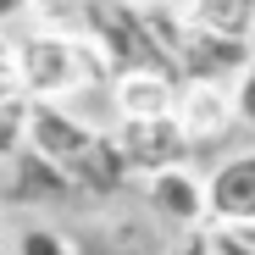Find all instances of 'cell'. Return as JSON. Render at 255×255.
I'll use <instances>...</instances> for the list:
<instances>
[{"label":"cell","mask_w":255,"mask_h":255,"mask_svg":"<svg viewBox=\"0 0 255 255\" xmlns=\"http://www.w3.org/2000/svg\"><path fill=\"white\" fill-rule=\"evenodd\" d=\"M17 72H22V89L28 100H72L83 89H106V61L95 56V45L83 33H50V28H33L22 45H11Z\"/></svg>","instance_id":"1"},{"label":"cell","mask_w":255,"mask_h":255,"mask_svg":"<svg viewBox=\"0 0 255 255\" xmlns=\"http://www.w3.org/2000/svg\"><path fill=\"white\" fill-rule=\"evenodd\" d=\"M78 33L95 45V56L106 61V72H133V67L178 72L172 61L150 45V33H144V22H139V6H133V0H83Z\"/></svg>","instance_id":"2"},{"label":"cell","mask_w":255,"mask_h":255,"mask_svg":"<svg viewBox=\"0 0 255 255\" xmlns=\"http://www.w3.org/2000/svg\"><path fill=\"white\" fill-rule=\"evenodd\" d=\"M100 133L95 122H83L67 100H28L22 106V144L39 150V155H50L61 166H72L83 150H89V139Z\"/></svg>","instance_id":"3"},{"label":"cell","mask_w":255,"mask_h":255,"mask_svg":"<svg viewBox=\"0 0 255 255\" xmlns=\"http://www.w3.org/2000/svg\"><path fill=\"white\" fill-rule=\"evenodd\" d=\"M250 56H255V39H233V33L189 22L183 50H178V78L183 83H233L250 67Z\"/></svg>","instance_id":"4"},{"label":"cell","mask_w":255,"mask_h":255,"mask_svg":"<svg viewBox=\"0 0 255 255\" xmlns=\"http://www.w3.org/2000/svg\"><path fill=\"white\" fill-rule=\"evenodd\" d=\"M111 144L122 150L128 172H161V166H172V161H189V139L172 122V111L166 117H117Z\"/></svg>","instance_id":"5"},{"label":"cell","mask_w":255,"mask_h":255,"mask_svg":"<svg viewBox=\"0 0 255 255\" xmlns=\"http://www.w3.org/2000/svg\"><path fill=\"white\" fill-rule=\"evenodd\" d=\"M172 122L183 128L189 150H205V144H222L233 133V83H178V100H172Z\"/></svg>","instance_id":"6"},{"label":"cell","mask_w":255,"mask_h":255,"mask_svg":"<svg viewBox=\"0 0 255 255\" xmlns=\"http://www.w3.org/2000/svg\"><path fill=\"white\" fill-rule=\"evenodd\" d=\"M205 222H255V150H233L205 172Z\"/></svg>","instance_id":"7"},{"label":"cell","mask_w":255,"mask_h":255,"mask_svg":"<svg viewBox=\"0 0 255 255\" xmlns=\"http://www.w3.org/2000/svg\"><path fill=\"white\" fill-rule=\"evenodd\" d=\"M144 194H150V211L172 228H200L205 222V172H194L189 161L144 172Z\"/></svg>","instance_id":"8"},{"label":"cell","mask_w":255,"mask_h":255,"mask_svg":"<svg viewBox=\"0 0 255 255\" xmlns=\"http://www.w3.org/2000/svg\"><path fill=\"white\" fill-rule=\"evenodd\" d=\"M178 72H155V67H133V72H111V106L117 117H166L178 100Z\"/></svg>","instance_id":"9"},{"label":"cell","mask_w":255,"mask_h":255,"mask_svg":"<svg viewBox=\"0 0 255 255\" xmlns=\"http://www.w3.org/2000/svg\"><path fill=\"white\" fill-rule=\"evenodd\" d=\"M11 194L22 205H56V200L72 194V178H67L61 161H50V155H39V150L22 144L17 161H11Z\"/></svg>","instance_id":"10"},{"label":"cell","mask_w":255,"mask_h":255,"mask_svg":"<svg viewBox=\"0 0 255 255\" xmlns=\"http://www.w3.org/2000/svg\"><path fill=\"white\" fill-rule=\"evenodd\" d=\"M67 178H72V189L117 194V189H122V178H128V161H122V150L111 144V133H95V139H89V150H83V155L67 166Z\"/></svg>","instance_id":"11"},{"label":"cell","mask_w":255,"mask_h":255,"mask_svg":"<svg viewBox=\"0 0 255 255\" xmlns=\"http://www.w3.org/2000/svg\"><path fill=\"white\" fill-rule=\"evenodd\" d=\"M139 6V22L150 33V45L178 67V50H183V33H189V11H183V0H133Z\"/></svg>","instance_id":"12"},{"label":"cell","mask_w":255,"mask_h":255,"mask_svg":"<svg viewBox=\"0 0 255 255\" xmlns=\"http://www.w3.org/2000/svg\"><path fill=\"white\" fill-rule=\"evenodd\" d=\"M189 22L200 28H217L233 39H255V0H183Z\"/></svg>","instance_id":"13"},{"label":"cell","mask_w":255,"mask_h":255,"mask_svg":"<svg viewBox=\"0 0 255 255\" xmlns=\"http://www.w3.org/2000/svg\"><path fill=\"white\" fill-rule=\"evenodd\" d=\"M205 255H255V222H205Z\"/></svg>","instance_id":"14"},{"label":"cell","mask_w":255,"mask_h":255,"mask_svg":"<svg viewBox=\"0 0 255 255\" xmlns=\"http://www.w3.org/2000/svg\"><path fill=\"white\" fill-rule=\"evenodd\" d=\"M17 255H72V244L56 228H22L17 233Z\"/></svg>","instance_id":"15"},{"label":"cell","mask_w":255,"mask_h":255,"mask_svg":"<svg viewBox=\"0 0 255 255\" xmlns=\"http://www.w3.org/2000/svg\"><path fill=\"white\" fill-rule=\"evenodd\" d=\"M22 106H0V166H11L22 150Z\"/></svg>","instance_id":"16"},{"label":"cell","mask_w":255,"mask_h":255,"mask_svg":"<svg viewBox=\"0 0 255 255\" xmlns=\"http://www.w3.org/2000/svg\"><path fill=\"white\" fill-rule=\"evenodd\" d=\"M233 111H239L244 128H255V56H250V67L233 78Z\"/></svg>","instance_id":"17"},{"label":"cell","mask_w":255,"mask_h":255,"mask_svg":"<svg viewBox=\"0 0 255 255\" xmlns=\"http://www.w3.org/2000/svg\"><path fill=\"white\" fill-rule=\"evenodd\" d=\"M28 89H22V72H17V56H0V106H22Z\"/></svg>","instance_id":"18"},{"label":"cell","mask_w":255,"mask_h":255,"mask_svg":"<svg viewBox=\"0 0 255 255\" xmlns=\"http://www.w3.org/2000/svg\"><path fill=\"white\" fill-rule=\"evenodd\" d=\"M28 6H33V0H0V28L17 22V17H28Z\"/></svg>","instance_id":"19"},{"label":"cell","mask_w":255,"mask_h":255,"mask_svg":"<svg viewBox=\"0 0 255 255\" xmlns=\"http://www.w3.org/2000/svg\"><path fill=\"white\" fill-rule=\"evenodd\" d=\"M0 56H11V39H6V28H0Z\"/></svg>","instance_id":"20"},{"label":"cell","mask_w":255,"mask_h":255,"mask_svg":"<svg viewBox=\"0 0 255 255\" xmlns=\"http://www.w3.org/2000/svg\"><path fill=\"white\" fill-rule=\"evenodd\" d=\"M189 255H205V239H200V244H189Z\"/></svg>","instance_id":"21"},{"label":"cell","mask_w":255,"mask_h":255,"mask_svg":"<svg viewBox=\"0 0 255 255\" xmlns=\"http://www.w3.org/2000/svg\"><path fill=\"white\" fill-rule=\"evenodd\" d=\"M0 244H6V211H0Z\"/></svg>","instance_id":"22"}]
</instances>
